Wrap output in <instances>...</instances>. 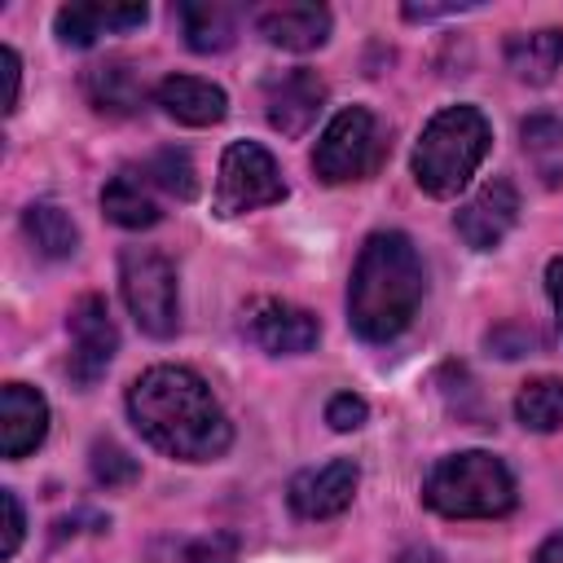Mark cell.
Wrapping results in <instances>:
<instances>
[{"instance_id":"cell-20","label":"cell","mask_w":563,"mask_h":563,"mask_svg":"<svg viewBox=\"0 0 563 563\" xmlns=\"http://www.w3.org/2000/svg\"><path fill=\"white\" fill-rule=\"evenodd\" d=\"M180 26H185V44L194 53H220L233 44L238 35V13L220 0H198V4H180L176 9Z\"/></svg>"},{"instance_id":"cell-2","label":"cell","mask_w":563,"mask_h":563,"mask_svg":"<svg viewBox=\"0 0 563 563\" xmlns=\"http://www.w3.org/2000/svg\"><path fill=\"white\" fill-rule=\"evenodd\" d=\"M427 290L413 242L396 229L369 233L347 282V321L365 343H391L418 312Z\"/></svg>"},{"instance_id":"cell-17","label":"cell","mask_w":563,"mask_h":563,"mask_svg":"<svg viewBox=\"0 0 563 563\" xmlns=\"http://www.w3.org/2000/svg\"><path fill=\"white\" fill-rule=\"evenodd\" d=\"M84 92H88V101H92L97 110H106V114H132V110H141V101H145V84H141V75H136V66L123 62V57H110V62L88 66Z\"/></svg>"},{"instance_id":"cell-29","label":"cell","mask_w":563,"mask_h":563,"mask_svg":"<svg viewBox=\"0 0 563 563\" xmlns=\"http://www.w3.org/2000/svg\"><path fill=\"white\" fill-rule=\"evenodd\" d=\"M545 290H550L554 312H559V325H563V255L550 260V268H545Z\"/></svg>"},{"instance_id":"cell-22","label":"cell","mask_w":563,"mask_h":563,"mask_svg":"<svg viewBox=\"0 0 563 563\" xmlns=\"http://www.w3.org/2000/svg\"><path fill=\"white\" fill-rule=\"evenodd\" d=\"M515 418L528 431H559L563 427V378H528L515 396Z\"/></svg>"},{"instance_id":"cell-5","label":"cell","mask_w":563,"mask_h":563,"mask_svg":"<svg viewBox=\"0 0 563 563\" xmlns=\"http://www.w3.org/2000/svg\"><path fill=\"white\" fill-rule=\"evenodd\" d=\"M119 286L128 299L132 321L150 339H172L180 330V299H176V273L172 264L150 246H128L119 255Z\"/></svg>"},{"instance_id":"cell-16","label":"cell","mask_w":563,"mask_h":563,"mask_svg":"<svg viewBox=\"0 0 563 563\" xmlns=\"http://www.w3.org/2000/svg\"><path fill=\"white\" fill-rule=\"evenodd\" d=\"M260 35L277 48H290V53H308V48H321L330 40V9L325 4H273L255 18Z\"/></svg>"},{"instance_id":"cell-10","label":"cell","mask_w":563,"mask_h":563,"mask_svg":"<svg viewBox=\"0 0 563 563\" xmlns=\"http://www.w3.org/2000/svg\"><path fill=\"white\" fill-rule=\"evenodd\" d=\"M325 101V84L317 70L308 66H295V70H282L264 84V114L268 123L282 132V136H303L317 119Z\"/></svg>"},{"instance_id":"cell-9","label":"cell","mask_w":563,"mask_h":563,"mask_svg":"<svg viewBox=\"0 0 563 563\" xmlns=\"http://www.w3.org/2000/svg\"><path fill=\"white\" fill-rule=\"evenodd\" d=\"M242 330L268 356H299V352H312L321 339L317 317L286 299H251L242 308Z\"/></svg>"},{"instance_id":"cell-15","label":"cell","mask_w":563,"mask_h":563,"mask_svg":"<svg viewBox=\"0 0 563 563\" xmlns=\"http://www.w3.org/2000/svg\"><path fill=\"white\" fill-rule=\"evenodd\" d=\"M154 101L163 106L167 119L189 123V128H211V123H220L229 114L224 88L211 84V79H198V75H167L154 88Z\"/></svg>"},{"instance_id":"cell-26","label":"cell","mask_w":563,"mask_h":563,"mask_svg":"<svg viewBox=\"0 0 563 563\" xmlns=\"http://www.w3.org/2000/svg\"><path fill=\"white\" fill-rule=\"evenodd\" d=\"M365 400L361 396H352V391H339V396H330V405H325V422L334 427V431H356L361 422H365Z\"/></svg>"},{"instance_id":"cell-28","label":"cell","mask_w":563,"mask_h":563,"mask_svg":"<svg viewBox=\"0 0 563 563\" xmlns=\"http://www.w3.org/2000/svg\"><path fill=\"white\" fill-rule=\"evenodd\" d=\"M0 66H4V110L13 114V110H18V84H22V62H18V53H13V48H4V53H0Z\"/></svg>"},{"instance_id":"cell-27","label":"cell","mask_w":563,"mask_h":563,"mask_svg":"<svg viewBox=\"0 0 563 563\" xmlns=\"http://www.w3.org/2000/svg\"><path fill=\"white\" fill-rule=\"evenodd\" d=\"M0 506H4V541H0V554L13 559L18 545H22V532H26V519H22V501L13 488H0Z\"/></svg>"},{"instance_id":"cell-3","label":"cell","mask_w":563,"mask_h":563,"mask_svg":"<svg viewBox=\"0 0 563 563\" xmlns=\"http://www.w3.org/2000/svg\"><path fill=\"white\" fill-rule=\"evenodd\" d=\"M488 119L475 106H449L440 110L413 150V180L422 194L431 198H453L466 189V180L475 176V167L488 154Z\"/></svg>"},{"instance_id":"cell-7","label":"cell","mask_w":563,"mask_h":563,"mask_svg":"<svg viewBox=\"0 0 563 563\" xmlns=\"http://www.w3.org/2000/svg\"><path fill=\"white\" fill-rule=\"evenodd\" d=\"M286 198V180L273 163V154L255 141H233L220 158V185H216V211L220 216H242L268 202Z\"/></svg>"},{"instance_id":"cell-30","label":"cell","mask_w":563,"mask_h":563,"mask_svg":"<svg viewBox=\"0 0 563 563\" xmlns=\"http://www.w3.org/2000/svg\"><path fill=\"white\" fill-rule=\"evenodd\" d=\"M471 4H405V18L409 22H427V18H444V13H462Z\"/></svg>"},{"instance_id":"cell-18","label":"cell","mask_w":563,"mask_h":563,"mask_svg":"<svg viewBox=\"0 0 563 563\" xmlns=\"http://www.w3.org/2000/svg\"><path fill=\"white\" fill-rule=\"evenodd\" d=\"M563 62V31H519L506 40V66L523 84H550Z\"/></svg>"},{"instance_id":"cell-21","label":"cell","mask_w":563,"mask_h":563,"mask_svg":"<svg viewBox=\"0 0 563 563\" xmlns=\"http://www.w3.org/2000/svg\"><path fill=\"white\" fill-rule=\"evenodd\" d=\"M22 229H26L31 246H35L44 260H66V255H75V246H79V229H75V220H70L57 202H31V207L22 211Z\"/></svg>"},{"instance_id":"cell-23","label":"cell","mask_w":563,"mask_h":563,"mask_svg":"<svg viewBox=\"0 0 563 563\" xmlns=\"http://www.w3.org/2000/svg\"><path fill=\"white\" fill-rule=\"evenodd\" d=\"M141 176L154 185V189H163L167 198H194L198 194V176H194V158L185 154V150H176V145H167V150H158V154H150L145 163H141Z\"/></svg>"},{"instance_id":"cell-25","label":"cell","mask_w":563,"mask_h":563,"mask_svg":"<svg viewBox=\"0 0 563 563\" xmlns=\"http://www.w3.org/2000/svg\"><path fill=\"white\" fill-rule=\"evenodd\" d=\"M238 559V537L233 532H211L185 545V563H233Z\"/></svg>"},{"instance_id":"cell-31","label":"cell","mask_w":563,"mask_h":563,"mask_svg":"<svg viewBox=\"0 0 563 563\" xmlns=\"http://www.w3.org/2000/svg\"><path fill=\"white\" fill-rule=\"evenodd\" d=\"M532 563H563V528H559V532L537 550V559H532Z\"/></svg>"},{"instance_id":"cell-8","label":"cell","mask_w":563,"mask_h":563,"mask_svg":"<svg viewBox=\"0 0 563 563\" xmlns=\"http://www.w3.org/2000/svg\"><path fill=\"white\" fill-rule=\"evenodd\" d=\"M66 330H70L66 374H70L75 387L88 391V387L110 369V361H114V352H119V330H114V321H110L106 299H101V295H84V299L70 308Z\"/></svg>"},{"instance_id":"cell-6","label":"cell","mask_w":563,"mask_h":563,"mask_svg":"<svg viewBox=\"0 0 563 563\" xmlns=\"http://www.w3.org/2000/svg\"><path fill=\"white\" fill-rule=\"evenodd\" d=\"M383 150L387 145H383V132H378V119L365 106H347L325 123V132L312 150V172L325 185L365 180L383 163Z\"/></svg>"},{"instance_id":"cell-24","label":"cell","mask_w":563,"mask_h":563,"mask_svg":"<svg viewBox=\"0 0 563 563\" xmlns=\"http://www.w3.org/2000/svg\"><path fill=\"white\" fill-rule=\"evenodd\" d=\"M88 466H92V479L101 488H123V484H132L141 475L136 457L123 444H114V440H97L92 453H88Z\"/></svg>"},{"instance_id":"cell-4","label":"cell","mask_w":563,"mask_h":563,"mask_svg":"<svg viewBox=\"0 0 563 563\" xmlns=\"http://www.w3.org/2000/svg\"><path fill=\"white\" fill-rule=\"evenodd\" d=\"M422 497L449 519H497L515 510V479L501 457L484 449L449 453L427 471Z\"/></svg>"},{"instance_id":"cell-1","label":"cell","mask_w":563,"mask_h":563,"mask_svg":"<svg viewBox=\"0 0 563 563\" xmlns=\"http://www.w3.org/2000/svg\"><path fill=\"white\" fill-rule=\"evenodd\" d=\"M132 427L180 462H211L229 449L233 427L211 387L185 365H154L128 387Z\"/></svg>"},{"instance_id":"cell-14","label":"cell","mask_w":563,"mask_h":563,"mask_svg":"<svg viewBox=\"0 0 563 563\" xmlns=\"http://www.w3.org/2000/svg\"><path fill=\"white\" fill-rule=\"evenodd\" d=\"M150 18L145 4H62L53 26H57V40L70 44V48H88L97 44L101 35H123L132 26H141Z\"/></svg>"},{"instance_id":"cell-12","label":"cell","mask_w":563,"mask_h":563,"mask_svg":"<svg viewBox=\"0 0 563 563\" xmlns=\"http://www.w3.org/2000/svg\"><path fill=\"white\" fill-rule=\"evenodd\" d=\"M519 220V194L510 180H488L457 216H453V229L457 238L471 246V251H493Z\"/></svg>"},{"instance_id":"cell-19","label":"cell","mask_w":563,"mask_h":563,"mask_svg":"<svg viewBox=\"0 0 563 563\" xmlns=\"http://www.w3.org/2000/svg\"><path fill=\"white\" fill-rule=\"evenodd\" d=\"M101 211L106 220H114L119 229H150L158 224V202L150 194V180L141 172H119L110 176V185L101 189Z\"/></svg>"},{"instance_id":"cell-13","label":"cell","mask_w":563,"mask_h":563,"mask_svg":"<svg viewBox=\"0 0 563 563\" xmlns=\"http://www.w3.org/2000/svg\"><path fill=\"white\" fill-rule=\"evenodd\" d=\"M48 435V400L26 383L0 387V453L26 457Z\"/></svg>"},{"instance_id":"cell-11","label":"cell","mask_w":563,"mask_h":563,"mask_svg":"<svg viewBox=\"0 0 563 563\" xmlns=\"http://www.w3.org/2000/svg\"><path fill=\"white\" fill-rule=\"evenodd\" d=\"M356 484H361V471L352 457H330L325 466H312V471H299L290 479V510L303 515V519H330L339 510L352 506L356 497Z\"/></svg>"}]
</instances>
